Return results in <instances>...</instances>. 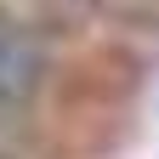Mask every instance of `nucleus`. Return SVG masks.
Wrapping results in <instances>:
<instances>
[{
    "mask_svg": "<svg viewBox=\"0 0 159 159\" xmlns=\"http://www.w3.org/2000/svg\"><path fill=\"white\" fill-rule=\"evenodd\" d=\"M40 74H46V51H40V40L23 34L17 23H0V108H17L29 102Z\"/></svg>",
    "mask_w": 159,
    "mask_h": 159,
    "instance_id": "nucleus-1",
    "label": "nucleus"
}]
</instances>
